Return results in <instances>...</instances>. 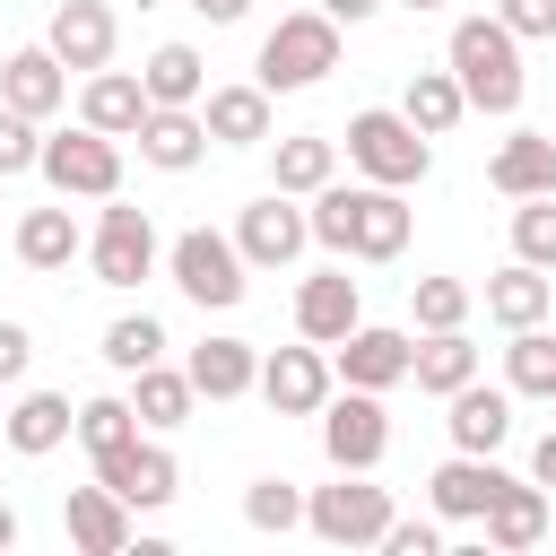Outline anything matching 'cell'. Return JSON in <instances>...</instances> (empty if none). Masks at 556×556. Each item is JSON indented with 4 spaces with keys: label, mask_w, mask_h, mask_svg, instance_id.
<instances>
[{
    "label": "cell",
    "mask_w": 556,
    "mask_h": 556,
    "mask_svg": "<svg viewBox=\"0 0 556 556\" xmlns=\"http://www.w3.org/2000/svg\"><path fill=\"white\" fill-rule=\"evenodd\" d=\"M269 104H278V96H269L261 78H235V87H208V96H200V122H208L217 148H269V139H278Z\"/></svg>",
    "instance_id": "ffe728a7"
},
{
    "label": "cell",
    "mask_w": 556,
    "mask_h": 556,
    "mask_svg": "<svg viewBox=\"0 0 556 556\" xmlns=\"http://www.w3.org/2000/svg\"><path fill=\"white\" fill-rule=\"evenodd\" d=\"M400 113H408L426 139H452V130L469 122V96H460L452 61H443V70H408V96H400Z\"/></svg>",
    "instance_id": "1f68e13d"
},
{
    "label": "cell",
    "mask_w": 556,
    "mask_h": 556,
    "mask_svg": "<svg viewBox=\"0 0 556 556\" xmlns=\"http://www.w3.org/2000/svg\"><path fill=\"white\" fill-rule=\"evenodd\" d=\"M530 478H539V486H547V495H556V426H547V434H539V443H530Z\"/></svg>",
    "instance_id": "f6af8a7d"
},
{
    "label": "cell",
    "mask_w": 556,
    "mask_h": 556,
    "mask_svg": "<svg viewBox=\"0 0 556 556\" xmlns=\"http://www.w3.org/2000/svg\"><path fill=\"white\" fill-rule=\"evenodd\" d=\"M243 521L269 530V539L304 530V486H295V478H252V486H243Z\"/></svg>",
    "instance_id": "74e56055"
},
{
    "label": "cell",
    "mask_w": 556,
    "mask_h": 556,
    "mask_svg": "<svg viewBox=\"0 0 556 556\" xmlns=\"http://www.w3.org/2000/svg\"><path fill=\"white\" fill-rule=\"evenodd\" d=\"M87 269H96V287H113V295H130V287H148V278L165 269V235H156V217H148V208H130L122 191H113V200H96V235H87Z\"/></svg>",
    "instance_id": "5b68a950"
},
{
    "label": "cell",
    "mask_w": 556,
    "mask_h": 556,
    "mask_svg": "<svg viewBox=\"0 0 556 556\" xmlns=\"http://www.w3.org/2000/svg\"><path fill=\"white\" fill-rule=\"evenodd\" d=\"M96 478L130 504V513H165L174 495H182V460L156 443V434H139V443H122V452H104L96 460Z\"/></svg>",
    "instance_id": "4fadbf2b"
},
{
    "label": "cell",
    "mask_w": 556,
    "mask_h": 556,
    "mask_svg": "<svg viewBox=\"0 0 556 556\" xmlns=\"http://www.w3.org/2000/svg\"><path fill=\"white\" fill-rule=\"evenodd\" d=\"M235 243H243V261L252 269H295L304 261V243H313V208H295V191H261V200H243L235 208Z\"/></svg>",
    "instance_id": "30bf717a"
},
{
    "label": "cell",
    "mask_w": 556,
    "mask_h": 556,
    "mask_svg": "<svg viewBox=\"0 0 556 556\" xmlns=\"http://www.w3.org/2000/svg\"><path fill=\"white\" fill-rule=\"evenodd\" d=\"M382 452H391V408H382V391L339 382V391L321 400V460H330V469H382Z\"/></svg>",
    "instance_id": "ba28073f"
},
{
    "label": "cell",
    "mask_w": 556,
    "mask_h": 556,
    "mask_svg": "<svg viewBox=\"0 0 556 556\" xmlns=\"http://www.w3.org/2000/svg\"><path fill=\"white\" fill-rule=\"evenodd\" d=\"M443 61H452V78H460L469 113H495V122H513V113H521L530 70H521V35H513L495 9H486V17H452Z\"/></svg>",
    "instance_id": "7a4b0ae2"
},
{
    "label": "cell",
    "mask_w": 556,
    "mask_h": 556,
    "mask_svg": "<svg viewBox=\"0 0 556 556\" xmlns=\"http://www.w3.org/2000/svg\"><path fill=\"white\" fill-rule=\"evenodd\" d=\"M478 313L469 278H408V330H460Z\"/></svg>",
    "instance_id": "d590c367"
},
{
    "label": "cell",
    "mask_w": 556,
    "mask_h": 556,
    "mask_svg": "<svg viewBox=\"0 0 556 556\" xmlns=\"http://www.w3.org/2000/svg\"><path fill=\"white\" fill-rule=\"evenodd\" d=\"M547 521H556V495H547L539 478H504V486H495V504L478 513V539H486L495 556H521V547H539V539H547Z\"/></svg>",
    "instance_id": "e0dca14e"
},
{
    "label": "cell",
    "mask_w": 556,
    "mask_h": 556,
    "mask_svg": "<svg viewBox=\"0 0 556 556\" xmlns=\"http://www.w3.org/2000/svg\"><path fill=\"white\" fill-rule=\"evenodd\" d=\"M0 104H17V113H35V122H52V113L70 104V61H61L52 43H17V52L0 61Z\"/></svg>",
    "instance_id": "d6986e66"
},
{
    "label": "cell",
    "mask_w": 556,
    "mask_h": 556,
    "mask_svg": "<svg viewBox=\"0 0 556 556\" xmlns=\"http://www.w3.org/2000/svg\"><path fill=\"white\" fill-rule=\"evenodd\" d=\"M130 408H139V426L148 434H174V426H191V408H200V382L182 374V365H139L130 374Z\"/></svg>",
    "instance_id": "f546056e"
},
{
    "label": "cell",
    "mask_w": 556,
    "mask_h": 556,
    "mask_svg": "<svg viewBox=\"0 0 556 556\" xmlns=\"http://www.w3.org/2000/svg\"><path fill=\"white\" fill-rule=\"evenodd\" d=\"M348 165H356L365 182L417 191V182L434 174V139H426L400 104H365V113H348Z\"/></svg>",
    "instance_id": "277c9868"
},
{
    "label": "cell",
    "mask_w": 556,
    "mask_h": 556,
    "mask_svg": "<svg viewBox=\"0 0 556 556\" xmlns=\"http://www.w3.org/2000/svg\"><path fill=\"white\" fill-rule=\"evenodd\" d=\"M478 295H486V321H495V330H530V321H547V313H556V269L504 261Z\"/></svg>",
    "instance_id": "4316f807"
},
{
    "label": "cell",
    "mask_w": 556,
    "mask_h": 556,
    "mask_svg": "<svg viewBox=\"0 0 556 556\" xmlns=\"http://www.w3.org/2000/svg\"><path fill=\"white\" fill-rule=\"evenodd\" d=\"M9 547H17V504L0 495V556H9Z\"/></svg>",
    "instance_id": "7dc6e473"
},
{
    "label": "cell",
    "mask_w": 556,
    "mask_h": 556,
    "mask_svg": "<svg viewBox=\"0 0 556 556\" xmlns=\"http://www.w3.org/2000/svg\"><path fill=\"white\" fill-rule=\"evenodd\" d=\"M191 17H208V26H243L252 0H191Z\"/></svg>",
    "instance_id": "bcb514c9"
},
{
    "label": "cell",
    "mask_w": 556,
    "mask_h": 556,
    "mask_svg": "<svg viewBox=\"0 0 556 556\" xmlns=\"http://www.w3.org/2000/svg\"><path fill=\"white\" fill-rule=\"evenodd\" d=\"M443 434H452V452H504V434H513V391H504V382H460V391L443 400Z\"/></svg>",
    "instance_id": "7402d4cb"
},
{
    "label": "cell",
    "mask_w": 556,
    "mask_h": 556,
    "mask_svg": "<svg viewBox=\"0 0 556 556\" xmlns=\"http://www.w3.org/2000/svg\"><path fill=\"white\" fill-rule=\"evenodd\" d=\"M0 426H9V452H17V460H43V452H61V443L78 434V400H70V391H17Z\"/></svg>",
    "instance_id": "484cf974"
},
{
    "label": "cell",
    "mask_w": 556,
    "mask_h": 556,
    "mask_svg": "<svg viewBox=\"0 0 556 556\" xmlns=\"http://www.w3.org/2000/svg\"><path fill=\"white\" fill-rule=\"evenodd\" d=\"M78 122L104 130V139H139V122H148L139 70H87V78H78Z\"/></svg>",
    "instance_id": "603a6c76"
},
{
    "label": "cell",
    "mask_w": 556,
    "mask_h": 556,
    "mask_svg": "<svg viewBox=\"0 0 556 556\" xmlns=\"http://www.w3.org/2000/svg\"><path fill=\"white\" fill-rule=\"evenodd\" d=\"M61 200H113L122 191V139H104V130H52L43 139V165H35Z\"/></svg>",
    "instance_id": "9c48e42d"
},
{
    "label": "cell",
    "mask_w": 556,
    "mask_h": 556,
    "mask_svg": "<svg viewBox=\"0 0 556 556\" xmlns=\"http://www.w3.org/2000/svg\"><path fill=\"white\" fill-rule=\"evenodd\" d=\"M547 539H556V521H547Z\"/></svg>",
    "instance_id": "f907efd6"
},
{
    "label": "cell",
    "mask_w": 556,
    "mask_h": 556,
    "mask_svg": "<svg viewBox=\"0 0 556 556\" xmlns=\"http://www.w3.org/2000/svg\"><path fill=\"white\" fill-rule=\"evenodd\" d=\"M208 148H217V139H208L200 104H148V122H139V165H156V174H191Z\"/></svg>",
    "instance_id": "44dd1931"
},
{
    "label": "cell",
    "mask_w": 556,
    "mask_h": 556,
    "mask_svg": "<svg viewBox=\"0 0 556 556\" xmlns=\"http://www.w3.org/2000/svg\"><path fill=\"white\" fill-rule=\"evenodd\" d=\"M313 9H321V17H339V26H365V17H382L391 0H313Z\"/></svg>",
    "instance_id": "ee69618b"
},
{
    "label": "cell",
    "mask_w": 556,
    "mask_h": 556,
    "mask_svg": "<svg viewBox=\"0 0 556 556\" xmlns=\"http://www.w3.org/2000/svg\"><path fill=\"white\" fill-rule=\"evenodd\" d=\"M26 365H35V330L26 321H0V391L26 382Z\"/></svg>",
    "instance_id": "7bdbcfd3"
},
{
    "label": "cell",
    "mask_w": 556,
    "mask_h": 556,
    "mask_svg": "<svg viewBox=\"0 0 556 556\" xmlns=\"http://www.w3.org/2000/svg\"><path fill=\"white\" fill-rule=\"evenodd\" d=\"M165 278H174L200 313H235V304L252 295V261H243V243L217 235V226H182V235L165 243Z\"/></svg>",
    "instance_id": "8992f818"
},
{
    "label": "cell",
    "mask_w": 556,
    "mask_h": 556,
    "mask_svg": "<svg viewBox=\"0 0 556 556\" xmlns=\"http://www.w3.org/2000/svg\"><path fill=\"white\" fill-rule=\"evenodd\" d=\"M391 486H374V469H339V486H313L304 495V530L321 547H382L391 530Z\"/></svg>",
    "instance_id": "52a82bcc"
},
{
    "label": "cell",
    "mask_w": 556,
    "mask_h": 556,
    "mask_svg": "<svg viewBox=\"0 0 556 556\" xmlns=\"http://www.w3.org/2000/svg\"><path fill=\"white\" fill-rule=\"evenodd\" d=\"M513 261H530V269H556V191H539V200H513Z\"/></svg>",
    "instance_id": "f35d334b"
},
{
    "label": "cell",
    "mask_w": 556,
    "mask_h": 556,
    "mask_svg": "<svg viewBox=\"0 0 556 556\" xmlns=\"http://www.w3.org/2000/svg\"><path fill=\"white\" fill-rule=\"evenodd\" d=\"M408 382H417L426 400H452L460 382H478V348H469V321H460V330H417V365H408Z\"/></svg>",
    "instance_id": "4dcf8cb0"
},
{
    "label": "cell",
    "mask_w": 556,
    "mask_h": 556,
    "mask_svg": "<svg viewBox=\"0 0 556 556\" xmlns=\"http://www.w3.org/2000/svg\"><path fill=\"white\" fill-rule=\"evenodd\" d=\"M0 417H9V408H0Z\"/></svg>",
    "instance_id": "816d5d0a"
},
{
    "label": "cell",
    "mask_w": 556,
    "mask_h": 556,
    "mask_svg": "<svg viewBox=\"0 0 556 556\" xmlns=\"http://www.w3.org/2000/svg\"><path fill=\"white\" fill-rule=\"evenodd\" d=\"M182 374L200 382V400H243V391H261V348L235 339V330H208V339L182 356Z\"/></svg>",
    "instance_id": "d4e9b609"
},
{
    "label": "cell",
    "mask_w": 556,
    "mask_h": 556,
    "mask_svg": "<svg viewBox=\"0 0 556 556\" xmlns=\"http://www.w3.org/2000/svg\"><path fill=\"white\" fill-rule=\"evenodd\" d=\"M17 261H26L35 278H61L70 261H87V226L70 217L61 191H52V208H26V217H17Z\"/></svg>",
    "instance_id": "cb8c5ba5"
},
{
    "label": "cell",
    "mask_w": 556,
    "mask_h": 556,
    "mask_svg": "<svg viewBox=\"0 0 556 556\" xmlns=\"http://www.w3.org/2000/svg\"><path fill=\"white\" fill-rule=\"evenodd\" d=\"M35 165H43V122L17 113V104H0V182L9 174H35Z\"/></svg>",
    "instance_id": "ab89813d"
},
{
    "label": "cell",
    "mask_w": 556,
    "mask_h": 556,
    "mask_svg": "<svg viewBox=\"0 0 556 556\" xmlns=\"http://www.w3.org/2000/svg\"><path fill=\"white\" fill-rule=\"evenodd\" d=\"M356 321H365V287L348 278V261H330V269H313V278L295 287V339H321V348H339Z\"/></svg>",
    "instance_id": "9a60e30c"
},
{
    "label": "cell",
    "mask_w": 556,
    "mask_h": 556,
    "mask_svg": "<svg viewBox=\"0 0 556 556\" xmlns=\"http://www.w3.org/2000/svg\"><path fill=\"white\" fill-rule=\"evenodd\" d=\"M61 530H70V547H78V556H122V547L139 539V513H130L104 478H87V486H70V495H61Z\"/></svg>",
    "instance_id": "5bb4252c"
},
{
    "label": "cell",
    "mask_w": 556,
    "mask_h": 556,
    "mask_svg": "<svg viewBox=\"0 0 556 556\" xmlns=\"http://www.w3.org/2000/svg\"><path fill=\"white\" fill-rule=\"evenodd\" d=\"M495 17H504L521 43H556V0H495Z\"/></svg>",
    "instance_id": "b9f144b4"
},
{
    "label": "cell",
    "mask_w": 556,
    "mask_h": 556,
    "mask_svg": "<svg viewBox=\"0 0 556 556\" xmlns=\"http://www.w3.org/2000/svg\"><path fill=\"white\" fill-rule=\"evenodd\" d=\"M339 391V365L321 339H295V348H269L261 356V400L269 417H321V400Z\"/></svg>",
    "instance_id": "8fae6325"
},
{
    "label": "cell",
    "mask_w": 556,
    "mask_h": 556,
    "mask_svg": "<svg viewBox=\"0 0 556 556\" xmlns=\"http://www.w3.org/2000/svg\"><path fill=\"white\" fill-rule=\"evenodd\" d=\"M43 43L87 78V70H113V43H122V17H113V0H61L52 17H43Z\"/></svg>",
    "instance_id": "ac0fdd59"
},
{
    "label": "cell",
    "mask_w": 556,
    "mask_h": 556,
    "mask_svg": "<svg viewBox=\"0 0 556 556\" xmlns=\"http://www.w3.org/2000/svg\"><path fill=\"white\" fill-rule=\"evenodd\" d=\"M391 9H408V17H434V9H452V0H391Z\"/></svg>",
    "instance_id": "c3c4849f"
},
{
    "label": "cell",
    "mask_w": 556,
    "mask_h": 556,
    "mask_svg": "<svg viewBox=\"0 0 556 556\" xmlns=\"http://www.w3.org/2000/svg\"><path fill=\"white\" fill-rule=\"evenodd\" d=\"M330 365H339V382H356V391H400V382H408V365H417V330L356 321V330L330 348Z\"/></svg>",
    "instance_id": "7c38bea8"
},
{
    "label": "cell",
    "mask_w": 556,
    "mask_h": 556,
    "mask_svg": "<svg viewBox=\"0 0 556 556\" xmlns=\"http://www.w3.org/2000/svg\"><path fill=\"white\" fill-rule=\"evenodd\" d=\"M148 426H139V408H130V391H96V400H78V443H87V460H104V452H122V443H139Z\"/></svg>",
    "instance_id": "e575fe53"
},
{
    "label": "cell",
    "mask_w": 556,
    "mask_h": 556,
    "mask_svg": "<svg viewBox=\"0 0 556 556\" xmlns=\"http://www.w3.org/2000/svg\"><path fill=\"white\" fill-rule=\"evenodd\" d=\"M408 226H417V208H408V191H391V182H321L313 191V243L330 252V261H400L408 252Z\"/></svg>",
    "instance_id": "6da1fadb"
},
{
    "label": "cell",
    "mask_w": 556,
    "mask_h": 556,
    "mask_svg": "<svg viewBox=\"0 0 556 556\" xmlns=\"http://www.w3.org/2000/svg\"><path fill=\"white\" fill-rule=\"evenodd\" d=\"M0 452H9V426H0Z\"/></svg>",
    "instance_id": "681fc988"
},
{
    "label": "cell",
    "mask_w": 556,
    "mask_h": 556,
    "mask_svg": "<svg viewBox=\"0 0 556 556\" xmlns=\"http://www.w3.org/2000/svg\"><path fill=\"white\" fill-rule=\"evenodd\" d=\"M139 87H148V104H200V96H208L200 43H156V52L139 61Z\"/></svg>",
    "instance_id": "836d02e7"
},
{
    "label": "cell",
    "mask_w": 556,
    "mask_h": 556,
    "mask_svg": "<svg viewBox=\"0 0 556 556\" xmlns=\"http://www.w3.org/2000/svg\"><path fill=\"white\" fill-rule=\"evenodd\" d=\"M382 556H443V513H434V504H426V521H400V513H391Z\"/></svg>",
    "instance_id": "60d3db41"
},
{
    "label": "cell",
    "mask_w": 556,
    "mask_h": 556,
    "mask_svg": "<svg viewBox=\"0 0 556 556\" xmlns=\"http://www.w3.org/2000/svg\"><path fill=\"white\" fill-rule=\"evenodd\" d=\"M513 469H495V452H452V460H434V478H426V504L443 513V530H469L486 504H495V486H504Z\"/></svg>",
    "instance_id": "2e32d148"
},
{
    "label": "cell",
    "mask_w": 556,
    "mask_h": 556,
    "mask_svg": "<svg viewBox=\"0 0 556 556\" xmlns=\"http://www.w3.org/2000/svg\"><path fill=\"white\" fill-rule=\"evenodd\" d=\"M165 348H174V339H165V321H156V313H113V321H104V365H113V374L156 365Z\"/></svg>",
    "instance_id": "8d00e7d4"
},
{
    "label": "cell",
    "mask_w": 556,
    "mask_h": 556,
    "mask_svg": "<svg viewBox=\"0 0 556 556\" xmlns=\"http://www.w3.org/2000/svg\"><path fill=\"white\" fill-rule=\"evenodd\" d=\"M504 391L513 400H556V330L547 321L504 330Z\"/></svg>",
    "instance_id": "d6a6232c"
},
{
    "label": "cell",
    "mask_w": 556,
    "mask_h": 556,
    "mask_svg": "<svg viewBox=\"0 0 556 556\" xmlns=\"http://www.w3.org/2000/svg\"><path fill=\"white\" fill-rule=\"evenodd\" d=\"M486 182H495L504 200H539V191H556V130H513V139L486 156Z\"/></svg>",
    "instance_id": "83f0119b"
},
{
    "label": "cell",
    "mask_w": 556,
    "mask_h": 556,
    "mask_svg": "<svg viewBox=\"0 0 556 556\" xmlns=\"http://www.w3.org/2000/svg\"><path fill=\"white\" fill-rule=\"evenodd\" d=\"M269 182L295 191V200H313L321 182H339V139H330V130H287V139H269Z\"/></svg>",
    "instance_id": "f1b7e54d"
},
{
    "label": "cell",
    "mask_w": 556,
    "mask_h": 556,
    "mask_svg": "<svg viewBox=\"0 0 556 556\" xmlns=\"http://www.w3.org/2000/svg\"><path fill=\"white\" fill-rule=\"evenodd\" d=\"M339 70V17H321V9H287L269 35H261V52H252V78L269 87V96H304V87H321Z\"/></svg>",
    "instance_id": "3957f363"
}]
</instances>
